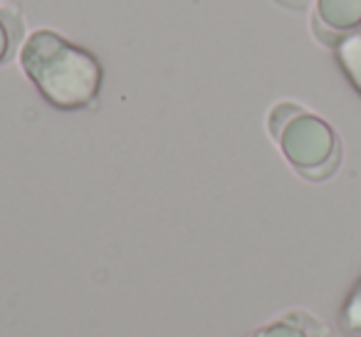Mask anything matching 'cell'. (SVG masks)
Wrapping results in <instances>:
<instances>
[{"label":"cell","mask_w":361,"mask_h":337,"mask_svg":"<svg viewBox=\"0 0 361 337\" xmlns=\"http://www.w3.org/2000/svg\"><path fill=\"white\" fill-rule=\"evenodd\" d=\"M20 67L40 97L60 112L90 110L99 100V57L55 30H35L20 47Z\"/></svg>","instance_id":"6da1fadb"},{"label":"cell","mask_w":361,"mask_h":337,"mask_svg":"<svg viewBox=\"0 0 361 337\" xmlns=\"http://www.w3.org/2000/svg\"><path fill=\"white\" fill-rule=\"evenodd\" d=\"M267 131L285 161L305 182H329L344 159L341 136L324 117L297 102H277L267 114Z\"/></svg>","instance_id":"7a4b0ae2"},{"label":"cell","mask_w":361,"mask_h":337,"mask_svg":"<svg viewBox=\"0 0 361 337\" xmlns=\"http://www.w3.org/2000/svg\"><path fill=\"white\" fill-rule=\"evenodd\" d=\"M361 28V0H314L312 32L322 45L334 50L336 42Z\"/></svg>","instance_id":"3957f363"},{"label":"cell","mask_w":361,"mask_h":337,"mask_svg":"<svg viewBox=\"0 0 361 337\" xmlns=\"http://www.w3.org/2000/svg\"><path fill=\"white\" fill-rule=\"evenodd\" d=\"M247 337H331V330L319 315L302 307H292L272 320L262 322Z\"/></svg>","instance_id":"277c9868"},{"label":"cell","mask_w":361,"mask_h":337,"mask_svg":"<svg viewBox=\"0 0 361 337\" xmlns=\"http://www.w3.org/2000/svg\"><path fill=\"white\" fill-rule=\"evenodd\" d=\"M334 57H336V65H339L341 75L354 87L356 95L361 97V28L336 42Z\"/></svg>","instance_id":"5b68a950"},{"label":"cell","mask_w":361,"mask_h":337,"mask_svg":"<svg viewBox=\"0 0 361 337\" xmlns=\"http://www.w3.org/2000/svg\"><path fill=\"white\" fill-rule=\"evenodd\" d=\"M23 37V16L16 8H0V65L8 62Z\"/></svg>","instance_id":"8992f818"},{"label":"cell","mask_w":361,"mask_h":337,"mask_svg":"<svg viewBox=\"0 0 361 337\" xmlns=\"http://www.w3.org/2000/svg\"><path fill=\"white\" fill-rule=\"evenodd\" d=\"M339 327L349 337H361V278L346 295L344 305L339 310Z\"/></svg>","instance_id":"52a82bcc"}]
</instances>
